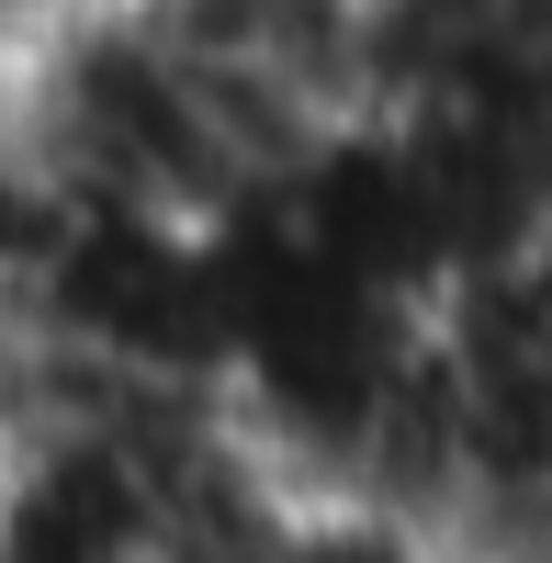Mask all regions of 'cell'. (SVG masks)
<instances>
[{"label": "cell", "instance_id": "1", "mask_svg": "<svg viewBox=\"0 0 552 563\" xmlns=\"http://www.w3.org/2000/svg\"><path fill=\"white\" fill-rule=\"evenodd\" d=\"M79 12H90V0H0V45H12V57H34V45H57Z\"/></svg>", "mask_w": 552, "mask_h": 563}]
</instances>
